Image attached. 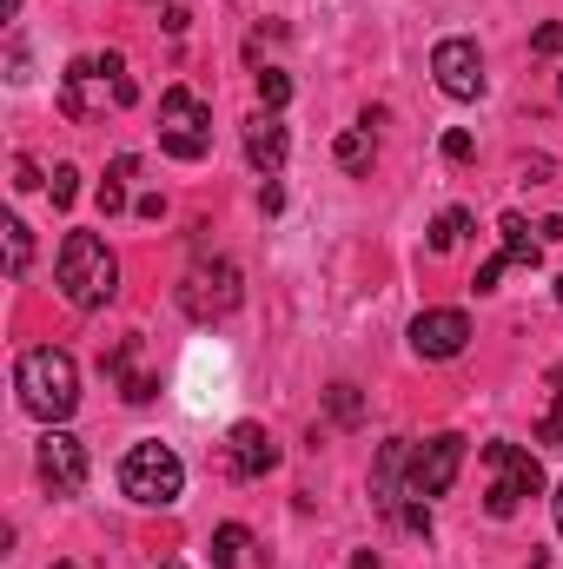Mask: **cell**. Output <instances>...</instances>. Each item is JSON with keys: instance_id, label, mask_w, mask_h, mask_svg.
I'll return each mask as SVG.
<instances>
[{"instance_id": "5bb4252c", "label": "cell", "mask_w": 563, "mask_h": 569, "mask_svg": "<svg viewBox=\"0 0 563 569\" xmlns=\"http://www.w3.org/2000/svg\"><path fill=\"white\" fill-rule=\"evenodd\" d=\"M134 351H140V338H127V345H120V351L107 358V371L120 378V398H127V405H152V398H159V385L134 371Z\"/></svg>"}, {"instance_id": "4316f807", "label": "cell", "mask_w": 563, "mask_h": 569, "mask_svg": "<svg viewBox=\"0 0 563 569\" xmlns=\"http://www.w3.org/2000/svg\"><path fill=\"white\" fill-rule=\"evenodd\" d=\"M100 212H107V219H113V212H127V186H120V179H107V186H100Z\"/></svg>"}, {"instance_id": "d6a6232c", "label": "cell", "mask_w": 563, "mask_h": 569, "mask_svg": "<svg viewBox=\"0 0 563 569\" xmlns=\"http://www.w3.org/2000/svg\"><path fill=\"white\" fill-rule=\"evenodd\" d=\"M53 569H73V563H53Z\"/></svg>"}, {"instance_id": "ac0fdd59", "label": "cell", "mask_w": 563, "mask_h": 569, "mask_svg": "<svg viewBox=\"0 0 563 569\" xmlns=\"http://www.w3.org/2000/svg\"><path fill=\"white\" fill-rule=\"evenodd\" d=\"M325 411H332V425L338 430H358L365 425V398H358V385H332V391H325Z\"/></svg>"}, {"instance_id": "30bf717a", "label": "cell", "mask_w": 563, "mask_h": 569, "mask_svg": "<svg viewBox=\"0 0 563 569\" xmlns=\"http://www.w3.org/2000/svg\"><path fill=\"white\" fill-rule=\"evenodd\" d=\"M464 345H471V318H464V311L437 305V311H418V318H412V351H418V358H431V365L457 358Z\"/></svg>"}, {"instance_id": "d4e9b609", "label": "cell", "mask_w": 563, "mask_h": 569, "mask_svg": "<svg viewBox=\"0 0 563 569\" xmlns=\"http://www.w3.org/2000/svg\"><path fill=\"white\" fill-rule=\"evenodd\" d=\"M471 152H477V140H471L464 127H457V133H444V159H451V166H464Z\"/></svg>"}, {"instance_id": "f1b7e54d", "label": "cell", "mask_w": 563, "mask_h": 569, "mask_svg": "<svg viewBox=\"0 0 563 569\" xmlns=\"http://www.w3.org/2000/svg\"><path fill=\"white\" fill-rule=\"evenodd\" d=\"M352 569H378V557H372V550H358V563Z\"/></svg>"}, {"instance_id": "4fadbf2b", "label": "cell", "mask_w": 563, "mask_h": 569, "mask_svg": "<svg viewBox=\"0 0 563 569\" xmlns=\"http://www.w3.org/2000/svg\"><path fill=\"white\" fill-rule=\"evenodd\" d=\"M285 146H292V140H285V120L259 107V113L246 120V159H253V166H259V172L273 179V172L285 166Z\"/></svg>"}, {"instance_id": "836d02e7", "label": "cell", "mask_w": 563, "mask_h": 569, "mask_svg": "<svg viewBox=\"0 0 563 569\" xmlns=\"http://www.w3.org/2000/svg\"><path fill=\"white\" fill-rule=\"evenodd\" d=\"M557 305H563V284H557Z\"/></svg>"}, {"instance_id": "9c48e42d", "label": "cell", "mask_w": 563, "mask_h": 569, "mask_svg": "<svg viewBox=\"0 0 563 569\" xmlns=\"http://www.w3.org/2000/svg\"><path fill=\"white\" fill-rule=\"evenodd\" d=\"M431 73H437V87L451 93V100H484V53H477V40H437L431 47Z\"/></svg>"}, {"instance_id": "2e32d148", "label": "cell", "mask_w": 563, "mask_h": 569, "mask_svg": "<svg viewBox=\"0 0 563 569\" xmlns=\"http://www.w3.org/2000/svg\"><path fill=\"white\" fill-rule=\"evenodd\" d=\"M332 159H338L345 172H372V159H378V140H372V120H365V127H352V133H338V146H332Z\"/></svg>"}, {"instance_id": "52a82bcc", "label": "cell", "mask_w": 563, "mask_h": 569, "mask_svg": "<svg viewBox=\"0 0 563 569\" xmlns=\"http://www.w3.org/2000/svg\"><path fill=\"white\" fill-rule=\"evenodd\" d=\"M239 298H246V284H239V266H226V259L192 266V272L179 279V311H186L192 325H219V318H233Z\"/></svg>"}, {"instance_id": "603a6c76", "label": "cell", "mask_w": 563, "mask_h": 569, "mask_svg": "<svg viewBox=\"0 0 563 569\" xmlns=\"http://www.w3.org/2000/svg\"><path fill=\"white\" fill-rule=\"evenodd\" d=\"M551 385H557V405H551V418L537 430V443H563V371H551Z\"/></svg>"}, {"instance_id": "6da1fadb", "label": "cell", "mask_w": 563, "mask_h": 569, "mask_svg": "<svg viewBox=\"0 0 563 569\" xmlns=\"http://www.w3.org/2000/svg\"><path fill=\"white\" fill-rule=\"evenodd\" d=\"M134 100H140V87H134L120 53H80L60 73V113L67 120H100L107 107H134Z\"/></svg>"}, {"instance_id": "e0dca14e", "label": "cell", "mask_w": 563, "mask_h": 569, "mask_svg": "<svg viewBox=\"0 0 563 569\" xmlns=\"http://www.w3.org/2000/svg\"><path fill=\"white\" fill-rule=\"evenodd\" d=\"M246 550H253V530H246V523H219V530H213V569H239Z\"/></svg>"}, {"instance_id": "44dd1931", "label": "cell", "mask_w": 563, "mask_h": 569, "mask_svg": "<svg viewBox=\"0 0 563 569\" xmlns=\"http://www.w3.org/2000/svg\"><path fill=\"white\" fill-rule=\"evenodd\" d=\"M285 100H292V80H285L279 67H266V73H259V107H266V113H279Z\"/></svg>"}, {"instance_id": "277c9868", "label": "cell", "mask_w": 563, "mask_h": 569, "mask_svg": "<svg viewBox=\"0 0 563 569\" xmlns=\"http://www.w3.org/2000/svg\"><path fill=\"white\" fill-rule=\"evenodd\" d=\"M120 490L146 503V510H166V503H179V490H186V463L159 443V437H146L134 443L127 457H120Z\"/></svg>"}, {"instance_id": "7c38bea8", "label": "cell", "mask_w": 563, "mask_h": 569, "mask_svg": "<svg viewBox=\"0 0 563 569\" xmlns=\"http://www.w3.org/2000/svg\"><path fill=\"white\" fill-rule=\"evenodd\" d=\"M226 463H233V477L259 483L266 470H279V443L266 437V425H233V437H226Z\"/></svg>"}, {"instance_id": "5b68a950", "label": "cell", "mask_w": 563, "mask_h": 569, "mask_svg": "<svg viewBox=\"0 0 563 569\" xmlns=\"http://www.w3.org/2000/svg\"><path fill=\"white\" fill-rule=\"evenodd\" d=\"M484 470H491V490H484V510L491 517H517L524 497L544 490V463L524 443H484Z\"/></svg>"}, {"instance_id": "7402d4cb", "label": "cell", "mask_w": 563, "mask_h": 569, "mask_svg": "<svg viewBox=\"0 0 563 569\" xmlns=\"http://www.w3.org/2000/svg\"><path fill=\"white\" fill-rule=\"evenodd\" d=\"M47 192H53V206H73V199H80V172H73V166H53Z\"/></svg>"}, {"instance_id": "9a60e30c", "label": "cell", "mask_w": 563, "mask_h": 569, "mask_svg": "<svg viewBox=\"0 0 563 569\" xmlns=\"http://www.w3.org/2000/svg\"><path fill=\"white\" fill-rule=\"evenodd\" d=\"M497 232H504V259L537 272V259H544V239H531V226H524L517 212H504V226H497Z\"/></svg>"}, {"instance_id": "4dcf8cb0", "label": "cell", "mask_w": 563, "mask_h": 569, "mask_svg": "<svg viewBox=\"0 0 563 569\" xmlns=\"http://www.w3.org/2000/svg\"><path fill=\"white\" fill-rule=\"evenodd\" d=\"M159 569H186V563H179V557H166V563H159Z\"/></svg>"}, {"instance_id": "1f68e13d", "label": "cell", "mask_w": 563, "mask_h": 569, "mask_svg": "<svg viewBox=\"0 0 563 569\" xmlns=\"http://www.w3.org/2000/svg\"><path fill=\"white\" fill-rule=\"evenodd\" d=\"M7 13H20V0H7Z\"/></svg>"}, {"instance_id": "7a4b0ae2", "label": "cell", "mask_w": 563, "mask_h": 569, "mask_svg": "<svg viewBox=\"0 0 563 569\" xmlns=\"http://www.w3.org/2000/svg\"><path fill=\"white\" fill-rule=\"evenodd\" d=\"M13 391H20V405H27L40 425H67L73 405H80V365H73L60 345H40V351H27V358L13 365Z\"/></svg>"}, {"instance_id": "ffe728a7", "label": "cell", "mask_w": 563, "mask_h": 569, "mask_svg": "<svg viewBox=\"0 0 563 569\" xmlns=\"http://www.w3.org/2000/svg\"><path fill=\"white\" fill-rule=\"evenodd\" d=\"M27 266H33V232H27L20 219H7V272L27 279Z\"/></svg>"}, {"instance_id": "484cf974", "label": "cell", "mask_w": 563, "mask_h": 569, "mask_svg": "<svg viewBox=\"0 0 563 569\" xmlns=\"http://www.w3.org/2000/svg\"><path fill=\"white\" fill-rule=\"evenodd\" d=\"M504 266H511V259H504V252H497V259H484V266H477V291H497V279H504Z\"/></svg>"}, {"instance_id": "3957f363", "label": "cell", "mask_w": 563, "mask_h": 569, "mask_svg": "<svg viewBox=\"0 0 563 569\" xmlns=\"http://www.w3.org/2000/svg\"><path fill=\"white\" fill-rule=\"evenodd\" d=\"M53 279L67 291V305L100 311V305H113V291H120V259L107 252V239L67 232V239H60V259H53Z\"/></svg>"}, {"instance_id": "f546056e", "label": "cell", "mask_w": 563, "mask_h": 569, "mask_svg": "<svg viewBox=\"0 0 563 569\" xmlns=\"http://www.w3.org/2000/svg\"><path fill=\"white\" fill-rule=\"evenodd\" d=\"M557 530H563V483H557Z\"/></svg>"}, {"instance_id": "83f0119b", "label": "cell", "mask_w": 563, "mask_h": 569, "mask_svg": "<svg viewBox=\"0 0 563 569\" xmlns=\"http://www.w3.org/2000/svg\"><path fill=\"white\" fill-rule=\"evenodd\" d=\"M13 186H20V192H33V186H40V166H33V159H20V166H13Z\"/></svg>"}, {"instance_id": "8fae6325", "label": "cell", "mask_w": 563, "mask_h": 569, "mask_svg": "<svg viewBox=\"0 0 563 569\" xmlns=\"http://www.w3.org/2000/svg\"><path fill=\"white\" fill-rule=\"evenodd\" d=\"M40 477L53 483V497H73L87 483V443L73 430L47 425V437H40Z\"/></svg>"}, {"instance_id": "d6986e66", "label": "cell", "mask_w": 563, "mask_h": 569, "mask_svg": "<svg viewBox=\"0 0 563 569\" xmlns=\"http://www.w3.org/2000/svg\"><path fill=\"white\" fill-rule=\"evenodd\" d=\"M464 232H471V212H464V206L437 212V219H431V252H451V246H457Z\"/></svg>"}, {"instance_id": "ba28073f", "label": "cell", "mask_w": 563, "mask_h": 569, "mask_svg": "<svg viewBox=\"0 0 563 569\" xmlns=\"http://www.w3.org/2000/svg\"><path fill=\"white\" fill-rule=\"evenodd\" d=\"M457 470H464V437L457 430H437V437H424L418 450H412V463H405V497H444L451 483H457Z\"/></svg>"}, {"instance_id": "8992f818", "label": "cell", "mask_w": 563, "mask_h": 569, "mask_svg": "<svg viewBox=\"0 0 563 569\" xmlns=\"http://www.w3.org/2000/svg\"><path fill=\"white\" fill-rule=\"evenodd\" d=\"M159 146H166L172 159H186V166L213 152V113H206L199 93H186V87L159 93Z\"/></svg>"}, {"instance_id": "cb8c5ba5", "label": "cell", "mask_w": 563, "mask_h": 569, "mask_svg": "<svg viewBox=\"0 0 563 569\" xmlns=\"http://www.w3.org/2000/svg\"><path fill=\"white\" fill-rule=\"evenodd\" d=\"M531 53H551V60H563V20H551V27H537V33H531Z\"/></svg>"}]
</instances>
